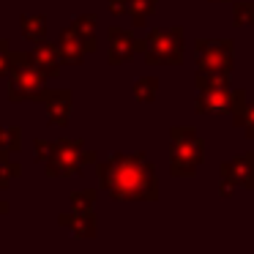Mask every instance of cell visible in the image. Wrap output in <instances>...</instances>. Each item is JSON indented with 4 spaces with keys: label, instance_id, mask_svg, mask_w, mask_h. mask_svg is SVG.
Returning <instances> with one entry per match:
<instances>
[{
    "label": "cell",
    "instance_id": "6",
    "mask_svg": "<svg viewBox=\"0 0 254 254\" xmlns=\"http://www.w3.org/2000/svg\"><path fill=\"white\" fill-rule=\"evenodd\" d=\"M58 47H61V50H58V55H61L66 63H79L85 58V52H93L96 50L93 41L82 39V36H79L74 28L63 30V33H61V44H58Z\"/></svg>",
    "mask_w": 254,
    "mask_h": 254
},
{
    "label": "cell",
    "instance_id": "5",
    "mask_svg": "<svg viewBox=\"0 0 254 254\" xmlns=\"http://www.w3.org/2000/svg\"><path fill=\"white\" fill-rule=\"evenodd\" d=\"M44 90V74L36 66H25V68H14V79H11V96L14 99H33L41 96Z\"/></svg>",
    "mask_w": 254,
    "mask_h": 254
},
{
    "label": "cell",
    "instance_id": "12",
    "mask_svg": "<svg viewBox=\"0 0 254 254\" xmlns=\"http://www.w3.org/2000/svg\"><path fill=\"white\" fill-rule=\"evenodd\" d=\"M235 22L238 25H254V3L252 0L235 6Z\"/></svg>",
    "mask_w": 254,
    "mask_h": 254
},
{
    "label": "cell",
    "instance_id": "7",
    "mask_svg": "<svg viewBox=\"0 0 254 254\" xmlns=\"http://www.w3.org/2000/svg\"><path fill=\"white\" fill-rule=\"evenodd\" d=\"M112 14H131L134 25L142 28L148 17L156 11V0H110Z\"/></svg>",
    "mask_w": 254,
    "mask_h": 254
},
{
    "label": "cell",
    "instance_id": "14",
    "mask_svg": "<svg viewBox=\"0 0 254 254\" xmlns=\"http://www.w3.org/2000/svg\"><path fill=\"white\" fill-rule=\"evenodd\" d=\"M8 68H11V63H8L6 58H0V74H6Z\"/></svg>",
    "mask_w": 254,
    "mask_h": 254
},
{
    "label": "cell",
    "instance_id": "13",
    "mask_svg": "<svg viewBox=\"0 0 254 254\" xmlns=\"http://www.w3.org/2000/svg\"><path fill=\"white\" fill-rule=\"evenodd\" d=\"M156 85H159L156 79L142 77V79L137 82V99H139V101H150V99L156 96Z\"/></svg>",
    "mask_w": 254,
    "mask_h": 254
},
{
    "label": "cell",
    "instance_id": "11",
    "mask_svg": "<svg viewBox=\"0 0 254 254\" xmlns=\"http://www.w3.org/2000/svg\"><path fill=\"white\" fill-rule=\"evenodd\" d=\"M22 33L28 36L30 41H41L47 33V25H44V17H25L22 19Z\"/></svg>",
    "mask_w": 254,
    "mask_h": 254
},
{
    "label": "cell",
    "instance_id": "4",
    "mask_svg": "<svg viewBox=\"0 0 254 254\" xmlns=\"http://www.w3.org/2000/svg\"><path fill=\"white\" fill-rule=\"evenodd\" d=\"M202 161V139L189 128L172 131V172H191Z\"/></svg>",
    "mask_w": 254,
    "mask_h": 254
},
{
    "label": "cell",
    "instance_id": "9",
    "mask_svg": "<svg viewBox=\"0 0 254 254\" xmlns=\"http://www.w3.org/2000/svg\"><path fill=\"white\" fill-rule=\"evenodd\" d=\"M33 66L39 68L41 74H47V77H55L58 74V50H52V47H39V50L33 52Z\"/></svg>",
    "mask_w": 254,
    "mask_h": 254
},
{
    "label": "cell",
    "instance_id": "2",
    "mask_svg": "<svg viewBox=\"0 0 254 254\" xmlns=\"http://www.w3.org/2000/svg\"><path fill=\"white\" fill-rule=\"evenodd\" d=\"M148 63H181L183 61V30L170 28V30H153L148 41L142 44Z\"/></svg>",
    "mask_w": 254,
    "mask_h": 254
},
{
    "label": "cell",
    "instance_id": "8",
    "mask_svg": "<svg viewBox=\"0 0 254 254\" xmlns=\"http://www.w3.org/2000/svg\"><path fill=\"white\" fill-rule=\"evenodd\" d=\"M107 41H110V50H107L110 63H126L128 58L134 55V47H137L134 36L126 33V30H121V28H112L110 36H107Z\"/></svg>",
    "mask_w": 254,
    "mask_h": 254
},
{
    "label": "cell",
    "instance_id": "3",
    "mask_svg": "<svg viewBox=\"0 0 254 254\" xmlns=\"http://www.w3.org/2000/svg\"><path fill=\"white\" fill-rule=\"evenodd\" d=\"M197 63L202 68V74L208 77H227L230 71V63H232V41L221 39H205L197 44Z\"/></svg>",
    "mask_w": 254,
    "mask_h": 254
},
{
    "label": "cell",
    "instance_id": "10",
    "mask_svg": "<svg viewBox=\"0 0 254 254\" xmlns=\"http://www.w3.org/2000/svg\"><path fill=\"white\" fill-rule=\"evenodd\" d=\"M47 104H50V121L52 123H63L68 118V93H52Z\"/></svg>",
    "mask_w": 254,
    "mask_h": 254
},
{
    "label": "cell",
    "instance_id": "1",
    "mask_svg": "<svg viewBox=\"0 0 254 254\" xmlns=\"http://www.w3.org/2000/svg\"><path fill=\"white\" fill-rule=\"evenodd\" d=\"M101 183L118 199H148L156 197V172L145 156H112L101 167Z\"/></svg>",
    "mask_w": 254,
    "mask_h": 254
}]
</instances>
